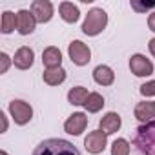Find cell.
<instances>
[{
	"label": "cell",
	"mask_w": 155,
	"mask_h": 155,
	"mask_svg": "<svg viewBox=\"0 0 155 155\" xmlns=\"http://www.w3.org/2000/svg\"><path fill=\"white\" fill-rule=\"evenodd\" d=\"M140 95H142V97H153V95H155V81L144 82V84L140 86Z\"/></svg>",
	"instance_id": "obj_22"
},
{
	"label": "cell",
	"mask_w": 155,
	"mask_h": 155,
	"mask_svg": "<svg viewBox=\"0 0 155 155\" xmlns=\"http://www.w3.org/2000/svg\"><path fill=\"white\" fill-rule=\"evenodd\" d=\"M33 155H82L75 144L64 139H46L35 150Z\"/></svg>",
	"instance_id": "obj_1"
},
{
	"label": "cell",
	"mask_w": 155,
	"mask_h": 155,
	"mask_svg": "<svg viewBox=\"0 0 155 155\" xmlns=\"http://www.w3.org/2000/svg\"><path fill=\"white\" fill-rule=\"evenodd\" d=\"M148 28H150V29L155 33V11H153V13L148 17Z\"/></svg>",
	"instance_id": "obj_25"
},
{
	"label": "cell",
	"mask_w": 155,
	"mask_h": 155,
	"mask_svg": "<svg viewBox=\"0 0 155 155\" xmlns=\"http://www.w3.org/2000/svg\"><path fill=\"white\" fill-rule=\"evenodd\" d=\"M58 13H60L62 20L68 22V24H75L77 20H79V17H81L79 8H77L73 2H62L60 8H58Z\"/></svg>",
	"instance_id": "obj_16"
},
{
	"label": "cell",
	"mask_w": 155,
	"mask_h": 155,
	"mask_svg": "<svg viewBox=\"0 0 155 155\" xmlns=\"http://www.w3.org/2000/svg\"><path fill=\"white\" fill-rule=\"evenodd\" d=\"M42 79L49 86H58V84H62L66 81V71L62 68H51V69H46L44 71Z\"/></svg>",
	"instance_id": "obj_18"
},
{
	"label": "cell",
	"mask_w": 155,
	"mask_h": 155,
	"mask_svg": "<svg viewBox=\"0 0 155 155\" xmlns=\"http://www.w3.org/2000/svg\"><path fill=\"white\" fill-rule=\"evenodd\" d=\"M106 26H108V15H106V11L101 9V8H93V9L88 11V15L84 18L82 31L88 37H95V35L102 33V29Z\"/></svg>",
	"instance_id": "obj_3"
},
{
	"label": "cell",
	"mask_w": 155,
	"mask_h": 155,
	"mask_svg": "<svg viewBox=\"0 0 155 155\" xmlns=\"http://www.w3.org/2000/svg\"><path fill=\"white\" fill-rule=\"evenodd\" d=\"M135 146L142 155H155V120L137 128Z\"/></svg>",
	"instance_id": "obj_2"
},
{
	"label": "cell",
	"mask_w": 155,
	"mask_h": 155,
	"mask_svg": "<svg viewBox=\"0 0 155 155\" xmlns=\"http://www.w3.org/2000/svg\"><path fill=\"white\" fill-rule=\"evenodd\" d=\"M111 155H130V144L126 139H117L111 146Z\"/></svg>",
	"instance_id": "obj_21"
},
{
	"label": "cell",
	"mask_w": 155,
	"mask_h": 155,
	"mask_svg": "<svg viewBox=\"0 0 155 155\" xmlns=\"http://www.w3.org/2000/svg\"><path fill=\"white\" fill-rule=\"evenodd\" d=\"M0 60H2V66H0V73H6L8 71V68H9V57L6 55V53H0Z\"/></svg>",
	"instance_id": "obj_23"
},
{
	"label": "cell",
	"mask_w": 155,
	"mask_h": 155,
	"mask_svg": "<svg viewBox=\"0 0 155 155\" xmlns=\"http://www.w3.org/2000/svg\"><path fill=\"white\" fill-rule=\"evenodd\" d=\"M120 124H122V120H120V115H119V113H115V111H110V113H106V115L101 119V122H99L101 130H102L106 135L117 133V131L120 130Z\"/></svg>",
	"instance_id": "obj_11"
},
{
	"label": "cell",
	"mask_w": 155,
	"mask_h": 155,
	"mask_svg": "<svg viewBox=\"0 0 155 155\" xmlns=\"http://www.w3.org/2000/svg\"><path fill=\"white\" fill-rule=\"evenodd\" d=\"M86 126H88V117L84 113H81V111L69 115V119L64 122V130L69 135H81L86 130Z\"/></svg>",
	"instance_id": "obj_9"
},
{
	"label": "cell",
	"mask_w": 155,
	"mask_h": 155,
	"mask_svg": "<svg viewBox=\"0 0 155 155\" xmlns=\"http://www.w3.org/2000/svg\"><path fill=\"white\" fill-rule=\"evenodd\" d=\"M88 97H90V93H88V90L84 86H75V88H71L68 91V101L73 106H84Z\"/></svg>",
	"instance_id": "obj_17"
},
{
	"label": "cell",
	"mask_w": 155,
	"mask_h": 155,
	"mask_svg": "<svg viewBox=\"0 0 155 155\" xmlns=\"http://www.w3.org/2000/svg\"><path fill=\"white\" fill-rule=\"evenodd\" d=\"M106 142H108V135L102 131V130H95V131H90L88 137L84 139V148L97 155V153H102L104 148H106Z\"/></svg>",
	"instance_id": "obj_6"
},
{
	"label": "cell",
	"mask_w": 155,
	"mask_h": 155,
	"mask_svg": "<svg viewBox=\"0 0 155 155\" xmlns=\"http://www.w3.org/2000/svg\"><path fill=\"white\" fill-rule=\"evenodd\" d=\"M0 155H8V153H6V151H0Z\"/></svg>",
	"instance_id": "obj_28"
},
{
	"label": "cell",
	"mask_w": 155,
	"mask_h": 155,
	"mask_svg": "<svg viewBox=\"0 0 155 155\" xmlns=\"http://www.w3.org/2000/svg\"><path fill=\"white\" fill-rule=\"evenodd\" d=\"M130 69L135 77H150L153 73V64L150 58L137 53V55H131L130 58Z\"/></svg>",
	"instance_id": "obj_7"
},
{
	"label": "cell",
	"mask_w": 155,
	"mask_h": 155,
	"mask_svg": "<svg viewBox=\"0 0 155 155\" xmlns=\"http://www.w3.org/2000/svg\"><path fill=\"white\" fill-rule=\"evenodd\" d=\"M18 26V20H17V15L13 11H4L2 13V24H0V28H2V33H11L15 31V28Z\"/></svg>",
	"instance_id": "obj_19"
},
{
	"label": "cell",
	"mask_w": 155,
	"mask_h": 155,
	"mask_svg": "<svg viewBox=\"0 0 155 155\" xmlns=\"http://www.w3.org/2000/svg\"><path fill=\"white\" fill-rule=\"evenodd\" d=\"M33 58H35V53L31 48L28 46H22L17 53H15V58H13V64L18 68V69H29L33 66Z\"/></svg>",
	"instance_id": "obj_12"
},
{
	"label": "cell",
	"mask_w": 155,
	"mask_h": 155,
	"mask_svg": "<svg viewBox=\"0 0 155 155\" xmlns=\"http://www.w3.org/2000/svg\"><path fill=\"white\" fill-rule=\"evenodd\" d=\"M17 20H18L17 29H18L20 35H31V33L35 31L37 18H35V15H33L31 11H28V9H20V11L17 13Z\"/></svg>",
	"instance_id": "obj_10"
},
{
	"label": "cell",
	"mask_w": 155,
	"mask_h": 155,
	"mask_svg": "<svg viewBox=\"0 0 155 155\" xmlns=\"http://www.w3.org/2000/svg\"><path fill=\"white\" fill-rule=\"evenodd\" d=\"M84 108H86L90 113H97V111H101V110L104 108V97H102L101 93H90V97H88Z\"/></svg>",
	"instance_id": "obj_20"
},
{
	"label": "cell",
	"mask_w": 155,
	"mask_h": 155,
	"mask_svg": "<svg viewBox=\"0 0 155 155\" xmlns=\"http://www.w3.org/2000/svg\"><path fill=\"white\" fill-rule=\"evenodd\" d=\"M9 113L18 126H24L33 119V108L24 101H11L9 102Z\"/></svg>",
	"instance_id": "obj_4"
},
{
	"label": "cell",
	"mask_w": 155,
	"mask_h": 155,
	"mask_svg": "<svg viewBox=\"0 0 155 155\" xmlns=\"http://www.w3.org/2000/svg\"><path fill=\"white\" fill-rule=\"evenodd\" d=\"M131 8L137 9V11H146V9L155 8V2H153V4H137V2H131Z\"/></svg>",
	"instance_id": "obj_24"
},
{
	"label": "cell",
	"mask_w": 155,
	"mask_h": 155,
	"mask_svg": "<svg viewBox=\"0 0 155 155\" xmlns=\"http://www.w3.org/2000/svg\"><path fill=\"white\" fill-rule=\"evenodd\" d=\"M31 13L35 15L37 22L46 24L53 17V4L49 2V0H35V2L31 4Z\"/></svg>",
	"instance_id": "obj_8"
},
{
	"label": "cell",
	"mask_w": 155,
	"mask_h": 155,
	"mask_svg": "<svg viewBox=\"0 0 155 155\" xmlns=\"http://www.w3.org/2000/svg\"><path fill=\"white\" fill-rule=\"evenodd\" d=\"M150 53L155 57V38H151V40H150Z\"/></svg>",
	"instance_id": "obj_26"
},
{
	"label": "cell",
	"mask_w": 155,
	"mask_h": 155,
	"mask_svg": "<svg viewBox=\"0 0 155 155\" xmlns=\"http://www.w3.org/2000/svg\"><path fill=\"white\" fill-rule=\"evenodd\" d=\"M93 79H95V82L101 84V86H111L113 81H115V73H113V69H111L110 66L101 64V66H97V68L93 69Z\"/></svg>",
	"instance_id": "obj_13"
},
{
	"label": "cell",
	"mask_w": 155,
	"mask_h": 155,
	"mask_svg": "<svg viewBox=\"0 0 155 155\" xmlns=\"http://www.w3.org/2000/svg\"><path fill=\"white\" fill-rule=\"evenodd\" d=\"M68 53H69L71 62L77 64V66H86V64L91 60V51H90V48H88L84 42H81V40H73V42L69 44V48H68Z\"/></svg>",
	"instance_id": "obj_5"
},
{
	"label": "cell",
	"mask_w": 155,
	"mask_h": 155,
	"mask_svg": "<svg viewBox=\"0 0 155 155\" xmlns=\"http://www.w3.org/2000/svg\"><path fill=\"white\" fill-rule=\"evenodd\" d=\"M135 117L142 124L151 122L155 119V102H139L135 106Z\"/></svg>",
	"instance_id": "obj_15"
},
{
	"label": "cell",
	"mask_w": 155,
	"mask_h": 155,
	"mask_svg": "<svg viewBox=\"0 0 155 155\" xmlns=\"http://www.w3.org/2000/svg\"><path fill=\"white\" fill-rule=\"evenodd\" d=\"M0 117H2V122H4V126H2V131H6V130H8V120H6V115H4V113H0Z\"/></svg>",
	"instance_id": "obj_27"
},
{
	"label": "cell",
	"mask_w": 155,
	"mask_h": 155,
	"mask_svg": "<svg viewBox=\"0 0 155 155\" xmlns=\"http://www.w3.org/2000/svg\"><path fill=\"white\" fill-rule=\"evenodd\" d=\"M42 64H44L48 69H51V68H60V64H62V53H60V49L55 48V46L46 48L44 53H42Z\"/></svg>",
	"instance_id": "obj_14"
}]
</instances>
